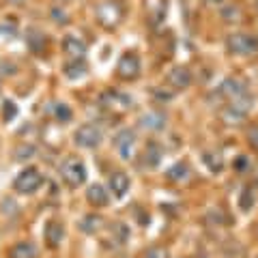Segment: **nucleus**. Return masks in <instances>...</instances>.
<instances>
[{
    "instance_id": "f257e3e1",
    "label": "nucleus",
    "mask_w": 258,
    "mask_h": 258,
    "mask_svg": "<svg viewBox=\"0 0 258 258\" xmlns=\"http://www.w3.org/2000/svg\"><path fill=\"white\" fill-rule=\"evenodd\" d=\"M39 185V174L35 172V170H26L24 172L20 179H18V183H15V187H18L20 191H32Z\"/></svg>"
},
{
    "instance_id": "f03ea898",
    "label": "nucleus",
    "mask_w": 258,
    "mask_h": 258,
    "mask_svg": "<svg viewBox=\"0 0 258 258\" xmlns=\"http://www.w3.org/2000/svg\"><path fill=\"white\" fill-rule=\"evenodd\" d=\"M97 140H99V134H97L93 127H82V129H80L78 142L86 144V147H93V144H97Z\"/></svg>"
},
{
    "instance_id": "7ed1b4c3",
    "label": "nucleus",
    "mask_w": 258,
    "mask_h": 258,
    "mask_svg": "<svg viewBox=\"0 0 258 258\" xmlns=\"http://www.w3.org/2000/svg\"><path fill=\"white\" fill-rule=\"evenodd\" d=\"M232 39H235V41H239V43H230L237 52H254L256 47H258L254 39H249V37H245V35H241V37H232Z\"/></svg>"
},
{
    "instance_id": "20e7f679",
    "label": "nucleus",
    "mask_w": 258,
    "mask_h": 258,
    "mask_svg": "<svg viewBox=\"0 0 258 258\" xmlns=\"http://www.w3.org/2000/svg\"><path fill=\"white\" fill-rule=\"evenodd\" d=\"M64 176H67V179L71 181V183H82V179H84V170H82V166L80 164H69L67 168H64Z\"/></svg>"
},
{
    "instance_id": "39448f33",
    "label": "nucleus",
    "mask_w": 258,
    "mask_h": 258,
    "mask_svg": "<svg viewBox=\"0 0 258 258\" xmlns=\"http://www.w3.org/2000/svg\"><path fill=\"white\" fill-rule=\"evenodd\" d=\"M138 67H140L138 60L132 58V56H127L125 60H120V64H118V71H120V74H123V76L132 78V76L136 74V71H138Z\"/></svg>"
},
{
    "instance_id": "423d86ee",
    "label": "nucleus",
    "mask_w": 258,
    "mask_h": 258,
    "mask_svg": "<svg viewBox=\"0 0 258 258\" xmlns=\"http://www.w3.org/2000/svg\"><path fill=\"white\" fill-rule=\"evenodd\" d=\"M99 189L101 187H91V198L95 203H106V196H99Z\"/></svg>"
}]
</instances>
